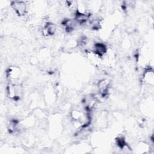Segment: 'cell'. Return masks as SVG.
Segmentation results:
<instances>
[{
    "instance_id": "1",
    "label": "cell",
    "mask_w": 154,
    "mask_h": 154,
    "mask_svg": "<svg viewBox=\"0 0 154 154\" xmlns=\"http://www.w3.org/2000/svg\"><path fill=\"white\" fill-rule=\"evenodd\" d=\"M11 6L14 12L19 16H23L27 13L28 5L25 1H14L11 2Z\"/></svg>"
},
{
    "instance_id": "2",
    "label": "cell",
    "mask_w": 154,
    "mask_h": 154,
    "mask_svg": "<svg viewBox=\"0 0 154 154\" xmlns=\"http://www.w3.org/2000/svg\"><path fill=\"white\" fill-rule=\"evenodd\" d=\"M143 79L145 83L148 84L150 85H153L154 74L152 68L149 67L145 70V71L143 73Z\"/></svg>"
}]
</instances>
